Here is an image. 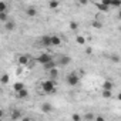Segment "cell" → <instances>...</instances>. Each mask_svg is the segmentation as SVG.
<instances>
[{
	"instance_id": "1",
	"label": "cell",
	"mask_w": 121,
	"mask_h": 121,
	"mask_svg": "<svg viewBox=\"0 0 121 121\" xmlns=\"http://www.w3.org/2000/svg\"><path fill=\"white\" fill-rule=\"evenodd\" d=\"M41 90H43L44 93H47V94L54 93V91H56V83H54V80L50 78V80L43 81V83H41Z\"/></svg>"
},
{
	"instance_id": "2",
	"label": "cell",
	"mask_w": 121,
	"mask_h": 121,
	"mask_svg": "<svg viewBox=\"0 0 121 121\" xmlns=\"http://www.w3.org/2000/svg\"><path fill=\"white\" fill-rule=\"evenodd\" d=\"M67 84L69 86H71V87H76L78 83H80V76L76 73V71H73V73H70V74H67Z\"/></svg>"
},
{
	"instance_id": "3",
	"label": "cell",
	"mask_w": 121,
	"mask_h": 121,
	"mask_svg": "<svg viewBox=\"0 0 121 121\" xmlns=\"http://www.w3.org/2000/svg\"><path fill=\"white\" fill-rule=\"evenodd\" d=\"M51 60H53V56H51V54H48V53H41V54L37 57V63H39V64H46V63L51 61Z\"/></svg>"
},
{
	"instance_id": "4",
	"label": "cell",
	"mask_w": 121,
	"mask_h": 121,
	"mask_svg": "<svg viewBox=\"0 0 121 121\" xmlns=\"http://www.w3.org/2000/svg\"><path fill=\"white\" fill-rule=\"evenodd\" d=\"M17 61H19L20 66H29V63H30V57H29L27 54H22V56H19Z\"/></svg>"
},
{
	"instance_id": "5",
	"label": "cell",
	"mask_w": 121,
	"mask_h": 121,
	"mask_svg": "<svg viewBox=\"0 0 121 121\" xmlns=\"http://www.w3.org/2000/svg\"><path fill=\"white\" fill-rule=\"evenodd\" d=\"M4 29H6L7 31H14V30H16V23L9 19L7 22H4Z\"/></svg>"
},
{
	"instance_id": "6",
	"label": "cell",
	"mask_w": 121,
	"mask_h": 121,
	"mask_svg": "<svg viewBox=\"0 0 121 121\" xmlns=\"http://www.w3.org/2000/svg\"><path fill=\"white\" fill-rule=\"evenodd\" d=\"M50 41H51V46H60L63 40H61V37H60V36L53 34V36H50Z\"/></svg>"
},
{
	"instance_id": "7",
	"label": "cell",
	"mask_w": 121,
	"mask_h": 121,
	"mask_svg": "<svg viewBox=\"0 0 121 121\" xmlns=\"http://www.w3.org/2000/svg\"><path fill=\"white\" fill-rule=\"evenodd\" d=\"M26 14H27L29 17H36V16H37V9H36L34 6H29V7L26 9Z\"/></svg>"
},
{
	"instance_id": "8",
	"label": "cell",
	"mask_w": 121,
	"mask_h": 121,
	"mask_svg": "<svg viewBox=\"0 0 121 121\" xmlns=\"http://www.w3.org/2000/svg\"><path fill=\"white\" fill-rule=\"evenodd\" d=\"M40 43H41V46H44V47H51V41H50V36H41V39H40Z\"/></svg>"
},
{
	"instance_id": "9",
	"label": "cell",
	"mask_w": 121,
	"mask_h": 121,
	"mask_svg": "<svg viewBox=\"0 0 121 121\" xmlns=\"http://www.w3.org/2000/svg\"><path fill=\"white\" fill-rule=\"evenodd\" d=\"M16 94H17V98H20V100H26V98L29 97V91L26 90V87L22 88V90H19Z\"/></svg>"
},
{
	"instance_id": "10",
	"label": "cell",
	"mask_w": 121,
	"mask_h": 121,
	"mask_svg": "<svg viewBox=\"0 0 121 121\" xmlns=\"http://www.w3.org/2000/svg\"><path fill=\"white\" fill-rule=\"evenodd\" d=\"M41 110H43V112L48 114V112L53 111V105H51L50 103H43V104H41Z\"/></svg>"
},
{
	"instance_id": "11",
	"label": "cell",
	"mask_w": 121,
	"mask_h": 121,
	"mask_svg": "<svg viewBox=\"0 0 121 121\" xmlns=\"http://www.w3.org/2000/svg\"><path fill=\"white\" fill-rule=\"evenodd\" d=\"M70 61H71V58H70L69 56H63V57H60L58 64H61V66H67V64H70Z\"/></svg>"
},
{
	"instance_id": "12",
	"label": "cell",
	"mask_w": 121,
	"mask_h": 121,
	"mask_svg": "<svg viewBox=\"0 0 121 121\" xmlns=\"http://www.w3.org/2000/svg\"><path fill=\"white\" fill-rule=\"evenodd\" d=\"M97 9H98L100 12H103V13H107V12L110 10V7H108V6H105V4H103L101 2H100V3H97Z\"/></svg>"
},
{
	"instance_id": "13",
	"label": "cell",
	"mask_w": 121,
	"mask_h": 121,
	"mask_svg": "<svg viewBox=\"0 0 121 121\" xmlns=\"http://www.w3.org/2000/svg\"><path fill=\"white\" fill-rule=\"evenodd\" d=\"M43 66H44V69H46V70H50V69L57 67V63L54 61V60H51V61H48V63H46V64H43Z\"/></svg>"
},
{
	"instance_id": "14",
	"label": "cell",
	"mask_w": 121,
	"mask_h": 121,
	"mask_svg": "<svg viewBox=\"0 0 121 121\" xmlns=\"http://www.w3.org/2000/svg\"><path fill=\"white\" fill-rule=\"evenodd\" d=\"M22 88H24V83H22V81H17V83H14L13 84V90L17 93L19 90H22Z\"/></svg>"
},
{
	"instance_id": "15",
	"label": "cell",
	"mask_w": 121,
	"mask_h": 121,
	"mask_svg": "<svg viewBox=\"0 0 121 121\" xmlns=\"http://www.w3.org/2000/svg\"><path fill=\"white\" fill-rule=\"evenodd\" d=\"M12 118H13V120H20V118H23V117H22V112H20L19 110H13V111H12Z\"/></svg>"
},
{
	"instance_id": "16",
	"label": "cell",
	"mask_w": 121,
	"mask_h": 121,
	"mask_svg": "<svg viewBox=\"0 0 121 121\" xmlns=\"http://www.w3.org/2000/svg\"><path fill=\"white\" fill-rule=\"evenodd\" d=\"M86 37L84 36H76V43L77 44H80V46H83V44H86Z\"/></svg>"
},
{
	"instance_id": "17",
	"label": "cell",
	"mask_w": 121,
	"mask_h": 121,
	"mask_svg": "<svg viewBox=\"0 0 121 121\" xmlns=\"http://www.w3.org/2000/svg\"><path fill=\"white\" fill-rule=\"evenodd\" d=\"M101 87H103V90H112V83L107 80V81H104V83H103V86H101Z\"/></svg>"
},
{
	"instance_id": "18",
	"label": "cell",
	"mask_w": 121,
	"mask_h": 121,
	"mask_svg": "<svg viewBox=\"0 0 121 121\" xmlns=\"http://www.w3.org/2000/svg\"><path fill=\"white\" fill-rule=\"evenodd\" d=\"M58 6H60L58 0H50V2H48V7L50 9H57Z\"/></svg>"
},
{
	"instance_id": "19",
	"label": "cell",
	"mask_w": 121,
	"mask_h": 121,
	"mask_svg": "<svg viewBox=\"0 0 121 121\" xmlns=\"http://www.w3.org/2000/svg\"><path fill=\"white\" fill-rule=\"evenodd\" d=\"M9 20V14H7V12H0V22H7Z\"/></svg>"
},
{
	"instance_id": "20",
	"label": "cell",
	"mask_w": 121,
	"mask_h": 121,
	"mask_svg": "<svg viewBox=\"0 0 121 121\" xmlns=\"http://www.w3.org/2000/svg\"><path fill=\"white\" fill-rule=\"evenodd\" d=\"M48 71H50V76H51V78H57V77H58V70H57V67H54V69H50Z\"/></svg>"
},
{
	"instance_id": "21",
	"label": "cell",
	"mask_w": 121,
	"mask_h": 121,
	"mask_svg": "<svg viewBox=\"0 0 121 121\" xmlns=\"http://www.w3.org/2000/svg\"><path fill=\"white\" fill-rule=\"evenodd\" d=\"M9 81H10V77L7 74H2V77H0V83H2V84H7Z\"/></svg>"
},
{
	"instance_id": "22",
	"label": "cell",
	"mask_w": 121,
	"mask_h": 121,
	"mask_svg": "<svg viewBox=\"0 0 121 121\" xmlns=\"http://www.w3.org/2000/svg\"><path fill=\"white\" fill-rule=\"evenodd\" d=\"M103 97L104 98H112V90H104L103 91Z\"/></svg>"
},
{
	"instance_id": "23",
	"label": "cell",
	"mask_w": 121,
	"mask_h": 121,
	"mask_svg": "<svg viewBox=\"0 0 121 121\" xmlns=\"http://www.w3.org/2000/svg\"><path fill=\"white\" fill-rule=\"evenodd\" d=\"M121 6V0H111L110 7H120Z\"/></svg>"
},
{
	"instance_id": "24",
	"label": "cell",
	"mask_w": 121,
	"mask_h": 121,
	"mask_svg": "<svg viewBox=\"0 0 121 121\" xmlns=\"http://www.w3.org/2000/svg\"><path fill=\"white\" fill-rule=\"evenodd\" d=\"M77 29H78V23H77V22H71V23H70V30L76 31Z\"/></svg>"
},
{
	"instance_id": "25",
	"label": "cell",
	"mask_w": 121,
	"mask_h": 121,
	"mask_svg": "<svg viewBox=\"0 0 121 121\" xmlns=\"http://www.w3.org/2000/svg\"><path fill=\"white\" fill-rule=\"evenodd\" d=\"M0 12H7V3L0 2Z\"/></svg>"
},
{
	"instance_id": "26",
	"label": "cell",
	"mask_w": 121,
	"mask_h": 121,
	"mask_svg": "<svg viewBox=\"0 0 121 121\" xmlns=\"http://www.w3.org/2000/svg\"><path fill=\"white\" fill-rule=\"evenodd\" d=\"M78 2V4H81V6H86L87 3H88V0H77Z\"/></svg>"
},
{
	"instance_id": "27",
	"label": "cell",
	"mask_w": 121,
	"mask_h": 121,
	"mask_svg": "<svg viewBox=\"0 0 121 121\" xmlns=\"http://www.w3.org/2000/svg\"><path fill=\"white\" fill-rule=\"evenodd\" d=\"M101 3H103V4H105V6H108V7H110V4H111V0H101Z\"/></svg>"
},
{
	"instance_id": "28",
	"label": "cell",
	"mask_w": 121,
	"mask_h": 121,
	"mask_svg": "<svg viewBox=\"0 0 121 121\" xmlns=\"http://www.w3.org/2000/svg\"><path fill=\"white\" fill-rule=\"evenodd\" d=\"M93 26H94V27H98V29H100V27H101V23H100V22H94V23H93Z\"/></svg>"
},
{
	"instance_id": "29",
	"label": "cell",
	"mask_w": 121,
	"mask_h": 121,
	"mask_svg": "<svg viewBox=\"0 0 121 121\" xmlns=\"http://www.w3.org/2000/svg\"><path fill=\"white\" fill-rule=\"evenodd\" d=\"M71 118H73V120H80L81 117H80V115H77V114H73V117H71Z\"/></svg>"
},
{
	"instance_id": "30",
	"label": "cell",
	"mask_w": 121,
	"mask_h": 121,
	"mask_svg": "<svg viewBox=\"0 0 121 121\" xmlns=\"http://www.w3.org/2000/svg\"><path fill=\"white\" fill-rule=\"evenodd\" d=\"M112 60H114L115 63H118V61H120V58H118V56H114V57H112Z\"/></svg>"
},
{
	"instance_id": "31",
	"label": "cell",
	"mask_w": 121,
	"mask_h": 121,
	"mask_svg": "<svg viewBox=\"0 0 121 121\" xmlns=\"http://www.w3.org/2000/svg\"><path fill=\"white\" fill-rule=\"evenodd\" d=\"M3 115H4V112H3V110H0V120L3 118Z\"/></svg>"
},
{
	"instance_id": "32",
	"label": "cell",
	"mask_w": 121,
	"mask_h": 121,
	"mask_svg": "<svg viewBox=\"0 0 121 121\" xmlns=\"http://www.w3.org/2000/svg\"><path fill=\"white\" fill-rule=\"evenodd\" d=\"M91 51H93V50H91V48H90V47H88V48H87V50H86V53H87V54H91Z\"/></svg>"
},
{
	"instance_id": "33",
	"label": "cell",
	"mask_w": 121,
	"mask_h": 121,
	"mask_svg": "<svg viewBox=\"0 0 121 121\" xmlns=\"http://www.w3.org/2000/svg\"><path fill=\"white\" fill-rule=\"evenodd\" d=\"M95 120H97V121H104V117H97Z\"/></svg>"
},
{
	"instance_id": "34",
	"label": "cell",
	"mask_w": 121,
	"mask_h": 121,
	"mask_svg": "<svg viewBox=\"0 0 121 121\" xmlns=\"http://www.w3.org/2000/svg\"><path fill=\"white\" fill-rule=\"evenodd\" d=\"M86 118H87V120H91V118H93V115H91V114H88V115H86Z\"/></svg>"
}]
</instances>
